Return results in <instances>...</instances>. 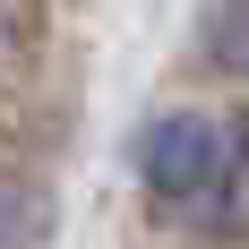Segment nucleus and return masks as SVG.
Wrapping results in <instances>:
<instances>
[{
  "label": "nucleus",
  "instance_id": "1",
  "mask_svg": "<svg viewBox=\"0 0 249 249\" xmlns=\"http://www.w3.org/2000/svg\"><path fill=\"white\" fill-rule=\"evenodd\" d=\"M138 180L155 198H206L232 180V129L215 112H155L138 129Z\"/></svg>",
  "mask_w": 249,
  "mask_h": 249
},
{
  "label": "nucleus",
  "instance_id": "2",
  "mask_svg": "<svg viewBox=\"0 0 249 249\" xmlns=\"http://www.w3.org/2000/svg\"><path fill=\"white\" fill-rule=\"evenodd\" d=\"M43 189L35 180H9L0 172V249H43Z\"/></svg>",
  "mask_w": 249,
  "mask_h": 249
},
{
  "label": "nucleus",
  "instance_id": "3",
  "mask_svg": "<svg viewBox=\"0 0 249 249\" xmlns=\"http://www.w3.org/2000/svg\"><path fill=\"white\" fill-rule=\"evenodd\" d=\"M206 60L232 77H249V0H215L206 9Z\"/></svg>",
  "mask_w": 249,
  "mask_h": 249
}]
</instances>
